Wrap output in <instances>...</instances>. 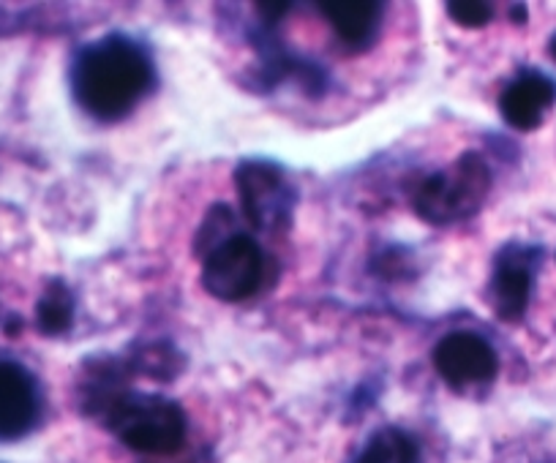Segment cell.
Returning <instances> with one entry per match:
<instances>
[{"mask_svg": "<svg viewBox=\"0 0 556 463\" xmlns=\"http://www.w3.org/2000/svg\"><path fill=\"white\" fill-rule=\"evenodd\" d=\"M93 417L121 445L142 455H175L189 436V417L178 401L131 387L117 393Z\"/></svg>", "mask_w": 556, "mask_h": 463, "instance_id": "obj_2", "label": "cell"}, {"mask_svg": "<svg viewBox=\"0 0 556 463\" xmlns=\"http://www.w3.org/2000/svg\"><path fill=\"white\" fill-rule=\"evenodd\" d=\"M74 324V295L63 281H50L36 303V327L47 338L66 335Z\"/></svg>", "mask_w": 556, "mask_h": 463, "instance_id": "obj_12", "label": "cell"}, {"mask_svg": "<svg viewBox=\"0 0 556 463\" xmlns=\"http://www.w3.org/2000/svg\"><path fill=\"white\" fill-rule=\"evenodd\" d=\"M431 363L442 382L462 396L485 390L500 376V355L483 335L472 330H456L437 340Z\"/></svg>", "mask_w": 556, "mask_h": 463, "instance_id": "obj_6", "label": "cell"}, {"mask_svg": "<svg viewBox=\"0 0 556 463\" xmlns=\"http://www.w3.org/2000/svg\"><path fill=\"white\" fill-rule=\"evenodd\" d=\"M510 12H513V23H523V20H527V7H523V3H513Z\"/></svg>", "mask_w": 556, "mask_h": 463, "instance_id": "obj_15", "label": "cell"}, {"mask_svg": "<svg viewBox=\"0 0 556 463\" xmlns=\"http://www.w3.org/2000/svg\"><path fill=\"white\" fill-rule=\"evenodd\" d=\"M352 463H424V450L409 430L399 425H384L368 436Z\"/></svg>", "mask_w": 556, "mask_h": 463, "instance_id": "obj_11", "label": "cell"}, {"mask_svg": "<svg viewBox=\"0 0 556 463\" xmlns=\"http://www.w3.org/2000/svg\"><path fill=\"white\" fill-rule=\"evenodd\" d=\"M548 52H551V57H554V61H556V34L551 36V41H548Z\"/></svg>", "mask_w": 556, "mask_h": 463, "instance_id": "obj_16", "label": "cell"}, {"mask_svg": "<svg viewBox=\"0 0 556 463\" xmlns=\"http://www.w3.org/2000/svg\"><path fill=\"white\" fill-rule=\"evenodd\" d=\"M235 191H238L243 218L260 232L276 235L292 227L298 207V191L278 164L265 158H245L235 167Z\"/></svg>", "mask_w": 556, "mask_h": 463, "instance_id": "obj_4", "label": "cell"}, {"mask_svg": "<svg viewBox=\"0 0 556 463\" xmlns=\"http://www.w3.org/2000/svg\"><path fill=\"white\" fill-rule=\"evenodd\" d=\"M543 265V248L527 243H507L496 252L489 279V306L502 322H518L532 300L534 275Z\"/></svg>", "mask_w": 556, "mask_h": 463, "instance_id": "obj_7", "label": "cell"}, {"mask_svg": "<svg viewBox=\"0 0 556 463\" xmlns=\"http://www.w3.org/2000/svg\"><path fill=\"white\" fill-rule=\"evenodd\" d=\"M39 380L17 360H0V441H20L41 423Z\"/></svg>", "mask_w": 556, "mask_h": 463, "instance_id": "obj_8", "label": "cell"}, {"mask_svg": "<svg viewBox=\"0 0 556 463\" xmlns=\"http://www.w3.org/2000/svg\"><path fill=\"white\" fill-rule=\"evenodd\" d=\"M317 12L328 20L336 39L350 52H366L377 44L384 23V3L377 0H323Z\"/></svg>", "mask_w": 556, "mask_h": 463, "instance_id": "obj_10", "label": "cell"}, {"mask_svg": "<svg viewBox=\"0 0 556 463\" xmlns=\"http://www.w3.org/2000/svg\"><path fill=\"white\" fill-rule=\"evenodd\" d=\"M267 279V257L245 232L229 237L202 259V290L222 303H243L262 290Z\"/></svg>", "mask_w": 556, "mask_h": 463, "instance_id": "obj_5", "label": "cell"}, {"mask_svg": "<svg viewBox=\"0 0 556 463\" xmlns=\"http://www.w3.org/2000/svg\"><path fill=\"white\" fill-rule=\"evenodd\" d=\"M447 17L456 25L467 30H480L494 20L496 7L494 3H483V0H453L447 3Z\"/></svg>", "mask_w": 556, "mask_h": 463, "instance_id": "obj_14", "label": "cell"}, {"mask_svg": "<svg viewBox=\"0 0 556 463\" xmlns=\"http://www.w3.org/2000/svg\"><path fill=\"white\" fill-rule=\"evenodd\" d=\"M232 235H238V218H235L232 207L213 205L211 210L205 213V218H202L200 229H197V237H194V252H197V257H200V262L213 252V248H218L222 243H227Z\"/></svg>", "mask_w": 556, "mask_h": 463, "instance_id": "obj_13", "label": "cell"}, {"mask_svg": "<svg viewBox=\"0 0 556 463\" xmlns=\"http://www.w3.org/2000/svg\"><path fill=\"white\" fill-rule=\"evenodd\" d=\"M556 104V79L540 68H523L500 95V115L510 129L534 131Z\"/></svg>", "mask_w": 556, "mask_h": 463, "instance_id": "obj_9", "label": "cell"}, {"mask_svg": "<svg viewBox=\"0 0 556 463\" xmlns=\"http://www.w3.org/2000/svg\"><path fill=\"white\" fill-rule=\"evenodd\" d=\"M72 93L79 110L99 124L128 118L156 88V66L142 41L110 34L90 41L72 61Z\"/></svg>", "mask_w": 556, "mask_h": 463, "instance_id": "obj_1", "label": "cell"}, {"mask_svg": "<svg viewBox=\"0 0 556 463\" xmlns=\"http://www.w3.org/2000/svg\"><path fill=\"white\" fill-rule=\"evenodd\" d=\"M491 175L489 162L480 153L467 151L440 172L426 175L412 194V207L431 227H453L483 207L489 200Z\"/></svg>", "mask_w": 556, "mask_h": 463, "instance_id": "obj_3", "label": "cell"}]
</instances>
